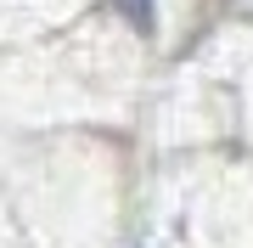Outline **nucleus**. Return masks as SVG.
Returning a JSON list of instances; mask_svg holds the SVG:
<instances>
[{
	"instance_id": "nucleus-1",
	"label": "nucleus",
	"mask_w": 253,
	"mask_h": 248,
	"mask_svg": "<svg viewBox=\"0 0 253 248\" xmlns=\"http://www.w3.org/2000/svg\"><path fill=\"white\" fill-rule=\"evenodd\" d=\"M124 11H129V23L152 28V0H124Z\"/></svg>"
}]
</instances>
